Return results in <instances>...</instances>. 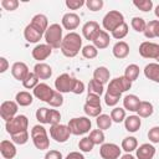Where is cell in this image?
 <instances>
[{"mask_svg": "<svg viewBox=\"0 0 159 159\" xmlns=\"http://www.w3.org/2000/svg\"><path fill=\"white\" fill-rule=\"evenodd\" d=\"M60 50H61L62 55L66 56V57H75V56H77L80 50H82V37L77 32H75V31L68 32L63 37Z\"/></svg>", "mask_w": 159, "mask_h": 159, "instance_id": "cell-1", "label": "cell"}, {"mask_svg": "<svg viewBox=\"0 0 159 159\" xmlns=\"http://www.w3.org/2000/svg\"><path fill=\"white\" fill-rule=\"evenodd\" d=\"M62 26H60L58 24H52L48 26V29L46 30L43 37L47 45H50L52 48H60L63 36H62Z\"/></svg>", "mask_w": 159, "mask_h": 159, "instance_id": "cell-2", "label": "cell"}, {"mask_svg": "<svg viewBox=\"0 0 159 159\" xmlns=\"http://www.w3.org/2000/svg\"><path fill=\"white\" fill-rule=\"evenodd\" d=\"M31 139L34 142V145L40 150H46L50 147V139L47 135V132L43 125H34L31 129Z\"/></svg>", "mask_w": 159, "mask_h": 159, "instance_id": "cell-3", "label": "cell"}, {"mask_svg": "<svg viewBox=\"0 0 159 159\" xmlns=\"http://www.w3.org/2000/svg\"><path fill=\"white\" fill-rule=\"evenodd\" d=\"M67 125L70 127V130L73 135H82L89 132L92 127V122L88 117H76L70 119Z\"/></svg>", "mask_w": 159, "mask_h": 159, "instance_id": "cell-4", "label": "cell"}, {"mask_svg": "<svg viewBox=\"0 0 159 159\" xmlns=\"http://www.w3.org/2000/svg\"><path fill=\"white\" fill-rule=\"evenodd\" d=\"M122 24H124V16L118 10H111V11H108L104 15L103 20H102V25H103L104 30L111 31V32H113Z\"/></svg>", "mask_w": 159, "mask_h": 159, "instance_id": "cell-5", "label": "cell"}, {"mask_svg": "<svg viewBox=\"0 0 159 159\" xmlns=\"http://www.w3.org/2000/svg\"><path fill=\"white\" fill-rule=\"evenodd\" d=\"M132 87V82L125 78L124 76H120V77H116L113 78L109 83H108V88H107V93L109 94H113V96H122L123 92L130 89Z\"/></svg>", "mask_w": 159, "mask_h": 159, "instance_id": "cell-6", "label": "cell"}, {"mask_svg": "<svg viewBox=\"0 0 159 159\" xmlns=\"http://www.w3.org/2000/svg\"><path fill=\"white\" fill-rule=\"evenodd\" d=\"M27 127H29V119H27V117L24 116V114H19V116L14 117L12 119L7 120L6 124H5L6 132H7L10 135L27 130Z\"/></svg>", "mask_w": 159, "mask_h": 159, "instance_id": "cell-7", "label": "cell"}, {"mask_svg": "<svg viewBox=\"0 0 159 159\" xmlns=\"http://www.w3.org/2000/svg\"><path fill=\"white\" fill-rule=\"evenodd\" d=\"M71 134L72 133L70 130V127L66 124H56V125H51L50 128V137L57 143L67 142Z\"/></svg>", "mask_w": 159, "mask_h": 159, "instance_id": "cell-8", "label": "cell"}, {"mask_svg": "<svg viewBox=\"0 0 159 159\" xmlns=\"http://www.w3.org/2000/svg\"><path fill=\"white\" fill-rule=\"evenodd\" d=\"M75 80H76V78H73V77L70 76L68 73H62V75H60V76L55 80V88H56V91L60 92V93H68V92H72Z\"/></svg>", "mask_w": 159, "mask_h": 159, "instance_id": "cell-9", "label": "cell"}, {"mask_svg": "<svg viewBox=\"0 0 159 159\" xmlns=\"http://www.w3.org/2000/svg\"><path fill=\"white\" fill-rule=\"evenodd\" d=\"M139 55L144 58L157 60L159 57V45L150 41H144L139 46Z\"/></svg>", "mask_w": 159, "mask_h": 159, "instance_id": "cell-10", "label": "cell"}, {"mask_svg": "<svg viewBox=\"0 0 159 159\" xmlns=\"http://www.w3.org/2000/svg\"><path fill=\"white\" fill-rule=\"evenodd\" d=\"M102 159H118L120 157V148L114 143H103L99 148Z\"/></svg>", "mask_w": 159, "mask_h": 159, "instance_id": "cell-11", "label": "cell"}, {"mask_svg": "<svg viewBox=\"0 0 159 159\" xmlns=\"http://www.w3.org/2000/svg\"><path fill=\"white\" fill-rule=\"evenodd\" d=\"M32 91H34V96L37 99H40L42 102H47V103L50 102V99L52 98V96L55 93V91L47 83H43V82H40Z\"/></svg>", "mask_w": 159, "mask_h": 159, "instance_id": "cell-12", "label": "cell"}, {"mask_svg": "<svg viewBox=\"0 0 159 159\" xmlns=\"http://www.w3.org/2000/svg\"><path fill=\"white\" fill-rule=\"evenodd\" d=\"M17 108H19V104L16 102H14V101H5V102H2L1 106H0V116H1V118L5 122L12 119L14 117H16Z\"/></svg>", "mask_w": 159, "mask_h": 159, "instance_id": "cell-13", "label": "cell"}, {"mask_svg": "<svg viewBox=\"0 0 159 159\" xmlns=\"http://www.w3.org/2000/svg\"><path fill=\"white\" fill-rule=\"evenodd\" d=\"M52 53V47L47 43H39L36 45L32 51H31V55L35 60H37L39 62H42L45 61L50 55Z\"/></svg>", "mask_w": 159, "mask_h": 159, "instance_id": "cell-14", "label": "cell"}, {"mask_svg": "<svg viewBox=\"0 0 159 159\" xmlns=\"http://www.w3.org/2000/svg\"><path fill=\"white\" fill-rule=\"evenodd\" d=\"M62 26L66 29V30H76L78 26H80V22H81V19L77 14L75 12H67L62 16Z\"/></svg>", "mask_w": 159, "mask_h": 159, "instance_id": "cell-15", "label": "cell"}, {"mask_svg": "<svg viewBox=\"0 0 159 159\" xmlns=\"http://www.w3.org/2000/svg\"><path fill=\"white\" fill-rule=\"evenodd\" d=\"M29 73H30V71H29V67H27V65L25 62H21V61L20 62H15L12 65V67H11V75L17 81L22 82L27 77Z\"/></svg>", "mask_w": 159, "mask_h": 159, "instance_id": "cell-16", "label": "cell"}, {"mask_svg": "<svg viewBox=\"0 0 159 159\" xmlns=\"http://www.w3.org/2000/svg\"><path fill=\"white\" fill-rule=\"evenodd\" d=\"M30 25H31L34 29H36L39 32H41L42 35H45L46 30L48 29V21H47L46 15H43V14H37V15H35V16L31 19Z\"/></svg>", "mask_w": 159, "mask_h": 159, "instance_id": "cell-17", "label": "cell"}, {"mask_svg": "<svg viewBox=\"0 0 159 159\" xmlns=\"http://www.w3.org/2000/svg\"><path fill=\"white\" fill-rule=\"evenodd\" d=\"M109 41H111L109 35H108V32H107V31H104V30H99V31L94 35V37L92 39L93 45H94L98 50L107 48V47H108V45H109Z\"/></svg>", "mask_w": 159, "mask_h": 159, "instance_id": "cell-18", "label": "cell"}, {"mask_svg": "<svg viewBox=\"0 0 159 159\" xmlns=\"http://www.w3.org/2000/svg\"><path fill=\"white\" fill-rule=\"evenodd\" d=\"M34 73L39 77V80H48L52 76V68L45 62H39L34 66Z\"/></svg>", "mask_w": 159, "mask_h": 159, "instance_id": "cell-19", "label": "cell"}, {"mask_svg": "<svg viewBox=\"0 0 159 159\" xmlns=\"http://www.w3.org/2000/svg\"><path fill=\"white\" fill-rule=\"evenodd\" d=\"M155 155V147L149 143H144L137 148L138 159H153Z\"/></svg>", "mask_w": 159, "mask_h": 159, "instance_id": "cell-20", "label": "cell"}, {"mask_svg": "<svg viewBox=\"0 0 159 159\" xmlns=\"http://www.w3.org/2000/svg\"><path fill=\"white\" fill-rule=\"evenodd\" d=\"M0 153L5 159H12L16 155V147L14 142L10 140H1L0 143Z\"/></svg>", "mask_w": 159, "mask_h": 159, "instance_id": "cell-21", "label": "cell"}, {"mask_svg": "<svg viewBox=\"0 0 159 159\" xmlns=\"http://www.w3.org/2000/svg\"><path fill=\"white\" fill-rule=\"evenodd\" d=\"M101 29H99V25H98V22L97 21H87L83 26H82V35H83V37L86 39V40H91L92 41V39L94 37V35L99 31Z\"/></svg>", "mask_w": 159, "mask_h": 159, "instance_id": "cell-22", "label": "cell"}, {"mask_svg": "<svg viewBox=\"0 0 159 159\" xmlns=\"http://www.w3.org/2000/svg\"><path fill=\"white\" fill-rule=\"evenodd\" d=\"M112 52H113V56L116 58H119V60L125 58L129 55V45L125 41H118L114 43Z\"/></svg>", "mask_w": 159, "mask_h": 159, "instance_id": "cell-23", "label": "cell"}, {"mask_svg": "<svg viewBox=\"0 0 159 159\" xmlns=\"http://www.w3.org/2000/svg\"><path fill=\"white\" fill-rule=\"evenodd\" d=\"M143 71H144V76H145L148 80L159 83V63H157V62L148 63V65L144 67Z\"/></svg>", "mask_w": 159, "mask_h": 159, "instance_id": "cell-24", "label": "cell"}, {"mask_svg": "<svg viewBox=\"0 0 159 159\" xmlns=\"http://www.w3.org/2000/svg\"><path fill=\"white\" fill-rule=\"evenodd\" d=\"M42 34L41 32H39L36 29H34L30 24L25 27V30H24V37H25V40L27 41V42H30V43H36V42H39L41 39H42Z\"/></svg>", "mask_w": 159, "mask_h": 159, "instance_id": "cell-25", "label": "cell"}, {"mask_svg": "<svg viewBox=\"0 0 159 159\" xmlns=\"http://www.w3.org/2000/svg\"><path fill=\"white\" fill-rule=\"evenodd\" d=\"M139 103H140V99L135 94H127L123 98V107L129 112H137Z\"/></svg>", "mask_w": 159, "mask_h": 159, "instance_id": "cell-26", "label": "cell"}, {"mask_svg": "<svg viewBox=\"0 0 159 159\" xmlns=\"http://www.w3.org/2000/svg\"><path fill=\"white\" fill-rule=\"evenodd\" d=\"M142 125V120H140V117L139 116H128L125 117L124 119V127L128 132L130 133H135Z\"/></svg>", "mask_w": 159, "mask_h": 159, "instance_id": "cell-27", "label": "cell"}, {"mask_svg": "<svg viewBox=\"0 0 159 159\" xmlns=\"http://www.w3.org/2000/svg\"><path fill=\"white\" fill-rule=\"evenodd\" d=\"M109 76H111V72L104 66H99L93 71V80H96L97 82L102 83L103 86L109 81Z\"/></svg>", "mask_w": 159, "mask_h": 159, "instance_id": "cell-28", "label": "cell"}, {"mask_svg": "<svg viewBox=\"0 0 159 159\" xmlns=\"http://www.w3.org/2000/svg\"><path fill=\"white\" fill-rule=\"evenodd\" d=\"M153 112H154V107H153V104L150 102L140 101L139 107L137 109V113H138V116L140 118H148V117H150L153 114Z\"/></svg>", "mask_w": 159, "mask_h": 159, "instance_id": "cell-29", "label": "cell"}, {"mask_svg": "<svg viewBox=\"0 0 159 159\" xmlns=\"http://www.w3.org/2000/svg\"><path fill=\"white\" fill-rule=\"evenodd\" d=\"M34 101V97L31 93L26 92V91H21V92H17L16 96H15V102L20 106V107H27L32 103Z\"/></svg>", "mask_w": 159, "mask_h": 159, "instance_id": "cell-30", "label": "cell"}, {"mask_svg": "<svg viewBox=\"0 0 159 159\" xmlns=\"http://www.w3.org/2000/svg\"><path fill=\"white\" fill-rule=\"evenodd\" d=\"M138 148V140L135 137H125L122 140V149L125 153H132L133 150H137Z\"/></svg>", "mask_w": 159, "mask_h": 159, "instance_id": "cell-31", "label": "cell"}, {"mask_svg": "<svg viewBox=\"0 0 159 159\" xmlns=\"http://www.w3.org/2000/svg\"><path fill=\"white\" fill-rule=\"evenodd\" d=\"M112 118L111 116L108 114H99L97 118H96V124H97V128L101 129V130H106V129H109L111 125H112Z\"/></svg>", "mask_w": 159, "mask_h": 159, "instance_id": "cell-32", "label": "cell"}, {"mask_svg": "<svg viewBox=\"0 0 159 159\" xmlns=\"http://www.w3.org/2000/svg\"><path fill=\"white\" fill-rule=\"evenodd\" d=\"M139 76V66L135 63H132L129 66H127L125 71H124V77L128 78L130 82H134Z\"/></svg>", "mask_w": 159, "mask_h": 159, "instance_id": "cell-33", "label": "cell"}, {"mask_svg": "<svg viewBox=\"0 0 159 159\" xmlns=\"http://www.w3.org/2000/svg\"><path fill=\"white\" fill-rule=\"evenodd\" d=\"M111 118L114 123H122L125 119V109L120 107H114L111 111Z\"/></svg>", "mask_w": 159, "mask_h": 159, "instance_id": "cell-34", "label": "cell"}, {"mask_svg": "<svg viewBox=\"0 0 159 159\" xmlns=\"http://www.w3.org/2000/svg\"><path fill=\"white\" fill-rule=\"evenodd\" d=\"M82 52V56L84 58H88V60H92V58H96L97 55H98V48L94 46V45H86L82 47L81 50Z\"/></svg>", "mask_w": 159, "mask_h": 159, "instance_id": "cell-35", "label": "cell"}, {"mask_svg": "<svg viewBox=\"0 0 159 159\" xmlns=\"http://www.w3.org/2000/svg\"><path fill=\"white\" fill-rule=\"evenodd\" d=\"M39 83H40V82H39V77H37L34 72H30V73L27 75V77L22 81V86H24L25 88H27V89H34Z\"/></svg>", "mask_w": 159, "mask_h": 159, "instance_id": "cell-36", "label": "cell"}, {"mask_svg": "<svg viewBox=\"0 0 159 159\" xmlns=\"http://www.w3.org/2000/svg\"><path fill=\"white\" fill-rule=\"evenodd\" d=\"M103 84L102 83H99V82H97L96 80H91L89 82H88V93H92V94H97V96H102V93H103Z\"/></svg>", "mask_w": 159, "mask_h": 159, "instance_id": "cell-37", "label": "cell"}, {"mask_svg": "<svg viewBox=\"0 0 159 159\" xmlns=\"http://www.w3.org/2000/svg\"><path fill=\"white\" fill-rule=\"evenodd\" d=\"M104 133H103V130H101V129H93V130H91V133H89V139L93 142V144L94 145H102L103 143H104Z\"/></svg>", "mask_w": 159, "mask_h": 159, "instance_id": "cell-38", "label": "cell"}, {"mask_svg": "<svg viewBox=\"0 0 159 159\" xmlns=\"http://www.w3.org/2000/svg\"><path fill=\"white\" fill-rule=\"evenodd\" d=\"M130 26L133 27V30H135L137 32H144L145 27H147V22L143 17H139V16H135L130 21Z\"/></svg>", "mask_w": 159, "mask_h": 159, "instance_id": "cell-39", "label": "cell"}, {"mask_svg": "<svg viewBox=\"0 0 159 159\" xmlns=\"http://www.w3.org/2000/svg\"><path fill=\"white\" fill-rule=\"evenodd\" d=\"M93 147H94V144H93V142L89 139V137H83V138L80 139V142H78V148H80V150L83 152V153H89V152H92Z\"/></svg>", "mask_w": 159, "mask_h": 159, "instance_id": "cell-40", "label": "cell"}, {"mask_svg": "<svg viewBox=\"0 0 159 159\" xmlns=\"http://www.w3.org/2000/svg\"><path fill=\"white\" fill-rule=\"evenodd\" d=\"M133 5L137 9H139L140 11H144V12L150 11L153 9V1L152 0H134Z\"/></svg>", "mask_w": 159, "mask_h": 159, "instance_id": "cell-41", "label": "cell"}, {"mask_svg": "<svg viewBox=\"0 0 159 159\" xmlns=\"http://www.w3.org/2000/svg\"><path fill=\"white\" fill-rule=\"evenodd\" d=\"M61 120V113L57 109H48V114H47V124L50 125H56L60 124Z\"/></svg>", "mask_w": 159, "mask_h": 159, "instance_id": "cell-42", "label": "cell"}, {"mask_svg": "<svg viewBox=\"0 0 159 159\" xmlns=\"http://www.w3.org/2000/svg\"><path fill=\"white\" fill-rule=\"evenodd\" d=\"M127 35H128V25H127L125 22L122 24L120 26H118V27L112 32V36H113L116 40H122V39H124Z\"/></svg>", "mask_w": 159, "mask_h": 159, "instance_id": "cell-43", "label": "cell"}, {"mask_svg": "<svg viewBox=\"0 0 159 159\" xmlns=\"http://www.w3.org/2000/svg\"><path fill=\"white\" fill-rule=\"evenodd\" d=\"M83 111L88 117H98L99 114H102V107H96V106H89L87 103H84L83 106Z\"/></svg>", "mask_w": 159, "mask_h": 159, "instance_id": "cell-44", "label": "cell"}, {"mask_svg": "<svg viewBox=\"0 0 159 159\" xmlns=\"http://www.w3.org/2000/svg\"><path fill=\"white\" fill-rule=\"evenodd\" d=\"M27 140H29V132H27V130L11 135V142H14L15 144H19V145L26 144Z\"/></svg>", "mask_w": 159, "mask_h": 159, "instance_id": "cell-45", "label": "cell"}, {"mask_svg": "<svg viewBox=\"0 0 159 159\" xmlns=\"http://www.w3.org/2000/svg\"><path fill=\"white\" fill-rule=\"evenodd\" d=\"M48 104H50L51 107H55V108H56V107H61V106L63 104V97H62V93L55 91V93H53L52 98L50 99Z\"/></svg>", "mask_w": 159, "mask_h": 159, "instance_id": "cell-46", "label": "cell"}, {"mask_svg": "<svg viewBox=\"0 0 159 159\" xmlns=\"http://www.w3.org/2000/svg\"><path fill=\"white\" fill-rule=\"evenodd\" d=\"M103 5H104L103 0H87L86 1V6L91 11H98L103 7Z\"/></svg>", "mask_w": 159, "mask_h": 159, "instance_id": "cell-47", "label": "cell"}, {"mask_svg": "<svg viewBox=\"0 0 159 159\" xmlns=\"http://www.w3.org/2000/svg\"><path fill=\"white\" fill-rule=\"evenodd\" d=\"M47 114H48V108L41 107L36 111V119L42 124H47Z\"/></svg>", "mask_w": 159, "mask_h": 159, "instance_id": "cell-48", "label": "cell"}, {"mask_svg": "<svg viewBox=\"0 0 159 159\" xmlns=\"http://www.w3.org/2000/svg\"><path fill=\"white\" fill-rule=\"evenodd\" d=\"M148 139L153 144H158L159 143V127L158 125H155V127H153V128L149 129V132H148Z\"/></svg>", "mask_w": 159, "mask_h": 159, "instance_id": "cell-49", "label": "cell"}, {"mask_svg": "<svg viewBox=\"0 0 159 159\" xmlns=\"http://www.w3.org/2000/svg\"><path fill=\"white\" fill-rule=\"evenodd\" d=\"M155 22H157V20H152V21L147 22V27H145V30H144V32H143L147 39H154V37H155V34H154Z\"/></svg>", "mask_w": 159, "mask_h": 159, "instance_id": "cell-50", "label": "cell"}, {"mask_svg": "<svg viewBox=\"0 0 159 159\" xmlns=\"http://www.w3.org/2000/svg\"><path fill=\"white\" fill-rule=\"evenodd\" d=\"M1 6L7 11H14L19 7L17 0H1Z\"/></svg>", "mask_w": 159, "mask_h": 159, "instance_id": "cell-51", "label": "cell"}, {"mask_svg": "<svg viewBox=\"0 0 159 159\" xmlns=\"http://www.w3.org/2000/svg\"><path fill=\"white\" fill-rule=\"evenodd\" d=\"M65 4L70 10H77L80 7H82L86 4V1L84 0H66Z\"/></svg>", "mask_w": 159, "mask_h": 159, "instance_id": "cell-52", "label": "cell"}, {"mask_svg": "<svg viewBox=\"0 0 159 159\" xmlns=\"http://www.w3.org/2000/svg\"><path fill=\"white\" fill-rule=\"evenodd\" d=\"M119 99H120L119 96H113V94H109V93H107V92H106V94H104V102H106V104H107L108 107H114V106L119 102Z\"/></svg>", "mask_w": 159, "mask_h": 159, "instance_id": "cell-53", "label": "cell"}, {"mask_svg": "<svg viewBox=\"0 0 159 159\" xmlns=\"http://www.w3.org/2000/svg\"><path fill=\"white\" fill-rule=\"evenodd\" d=\"M86 103H87V104H89V106L99 107V106H101V97H99V96H97V94L88 93V94H87V98H86Z\"/></svg>", "mask_w": 159, "mask_h": 159, "instance_id": "cell-54", "label": "cell"}, {"mask_svg": "<svg viewBox=\"0 0 159 159\" xmlns=\"http://www.w3.org/2000/svg\"><path fill=\"white\" fill-rule=\"evenodd\" d=\"M83 92H84V83L82 81H80V80H75L72 93H75V94H82Z\"/></svg>", "mask_w": 159, "mask_h": 159, "instance_id": "cell-55", "label": "cell"}, {"mask_svg": "<svg viewBox=\"0 0 159 159\" xmlns=\"http://www.w3.org/2000/svg\"><path fill=\"white\" fill-rule=\"evenodd\" d=\"M45 159H63L62 157V153L58 152V150H48L46 154H45Z\"/></svg>", "mask_w": 159, "mask_h": 159, "instance_id": "cell-56", "label": "cell"}, {"mask_svg": "<svg viewBox=\"0 0 159 159\" xmlns=\"http://www.w3.org/2000/svg\"><path fill=\"white\" fill-rule=\"evenodd\" d=\"M65 159H84V155L80 152H71L67 154V157Z\"/></svg>", "mask_w": 159, "mask_h": 159, "instance_id": "cell-57", "label": "cell"}, {"mask_svg": "<svg viewBox=\"0 0 159 159\" xmlns=\"http://www.w3.org/2000/svg\"><path fill=\"white\" fill-rule=\"evenodd\" d=\"M9 68V62L5 57H0V73H4Z\"/></svg>", "mask_w": 159, "mask_h": 159, "instance_id": "cell-58", "label": "cell"}, {"mask_svg": "<svg viewBox=\"0 0 159 159\" xmlns=\"http://www.w3.org/2000/svg\"><path fill=\"white\" fill-rule=\"evenodd\" d=\"M154 34H155V37H159V20H157V22H155Z\"/></svg>", "mask_w": 159, "mask_h": 159, "instance_id": "cell-59", "label": "cell"}, {"mask_svg": "<svg viewBox=\"0 0 159 159\" xmlns=\"http://www.w3.org/2000/svg\"><path fill=\"white\" fill-rule=\"evenodd\" d=\"M120 159H135L130 153H127V154H124V155H122L120 157Z\"/></svg>", "mask_w": 159, "mask_h": 159, "instance_id": "cell-60", "label": "cell"}, {"mask_svg": "<svg viewBox=\"0 0 159 159\" xmlns=\"http://www.w3.org/2000/svg\"><path fill=\"white\" fill-rule=\"evenodd\" d=\"M154 14H155V16L159 19V4L155 6V10H154Z\"/></svg>", "mask_w": 159, "mask_h": 159, "instance_id": "cell-61", "label": "cell"}, {"mask_svg": "<svg viewBox=\"0 0 159 159\" xmlns=\"http://www.w3.org/2000/svg\"><path fill=\"white\" fill-rule=\"evenodd\" d=\"M157 63H159V57H158V58H157Z\"/></svg>", "mask_w": 159, "mask_h": 159, "instance_id": "cell-62", "label": "cell"}]
</instances>
